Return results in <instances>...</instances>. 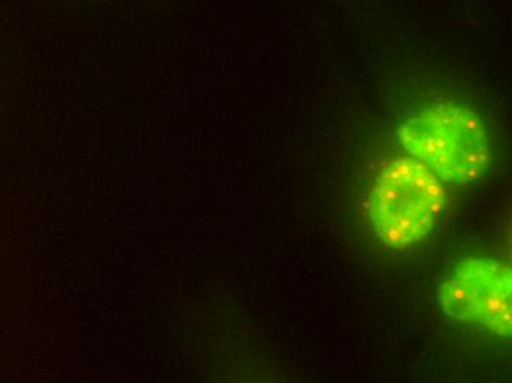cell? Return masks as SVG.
Masks as SVG:
<instances>
[{"instance_id":"7a4b0ae2","label":"cell","mask_w":512,"mask_h":383,"mask_svg":"<svg viewBox=\"0 0 512 383\" xmlns=\"http://www.w3.org/2000/svg\"><path fill=\"white\" fill-rule=\"evenodd\" d=\"M445 207V183L412 157L384 165L367 198L371 226L395 249L412 247L432 233Z\"/></svg>"},{"instance_id":"6da1fadb","label":"cell","mask_w":512,"mask_h":383,"mask_svg":"<svg viewBox=\"0 0 512 383\" xmlns=\"http://www.w3.org/2000/svg\"><path fill=\"white\" fill-rule=\"evenodd\" d=\"M408 154L449 185L479 182L490 164L485 124L470 108L439 104L415 112L399 126Z\"/></svg>"},{"instance_id":"3957f363","label":"cell","mask_w":512,"mask_h":383,"mask_svg":"<svg viewBox=\"0 0 512 383\" xmlns=\"http://www.w3.org/2000/svg\"><path fill=\"white\" fill-rule=\"evenodd\" d=\"M440 304L461 325L510 339L511 269L493 258H465L440 286Z\"/></svg>"}]
</instances>
